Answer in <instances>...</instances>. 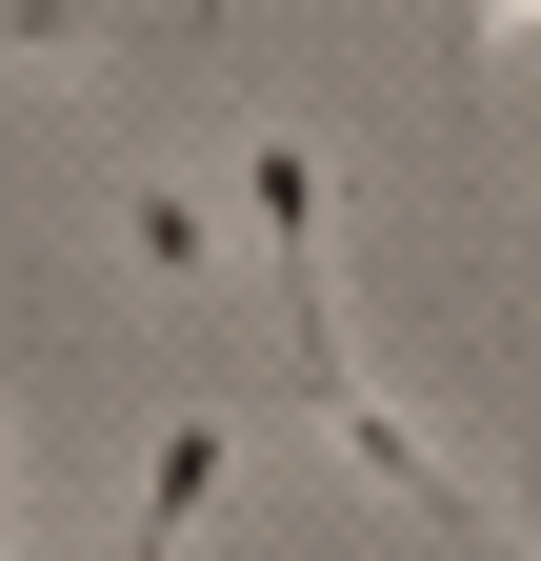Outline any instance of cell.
Segmentation results:
<instances>
[{"label": "cell", "mask_w": 541, "mask_h": 561, "mask_svg": "<svg viewBox=\"0 0 541 561\" xmlns=\"http://www.w3.org/2000/svg\"><path fill=\"white\" fill-rule=\"evenodd\" d=\"M221 461H241V421H221V401H181V421H161V461H141L120 561H181V541H200V502H221Z\"/></svg>", "instance_id": "6da1fadb"}, {"label": "cell", "mask_w": 541, "mask_h": 561, "mask_svg": "<svg viewBox=\"0 0 541 561\" xmlns=\"http://www.w3.org/2000/svg\"><path fill=\"white\" fill-rule=\"evenodd\" d=\"M120 261H141L161 301H221V201L200 181H120Z\"/></svg>", "instance_id": "7a4b0ae2"}, {"label": "cell", "mask_w": 541, "mask_h": 561, "mask_svg": "<svg viewBox=\"0 0 541 561\" xmlns=\"http://www.w3.org/2000/svg\"><path fill=\"white\" fill-rule=\"evenodd\" d=\"M0 60H81V0H0Z\"/></svg>", "instance_id": "3957f363"}, {"label": "cell", "mask_w": 541, "mask_h": 561, "mask_svg": "<svg viewBox=\"0 0 541 561\" xmlns=\"http://www.w3.org/2000/svg\"><path fill=\"white\" fill-rule=\"evenodd\" d=\"M521 261H541V221H521Z\"/></svg>", "instance_id": "277c9868"}]
</instances>
